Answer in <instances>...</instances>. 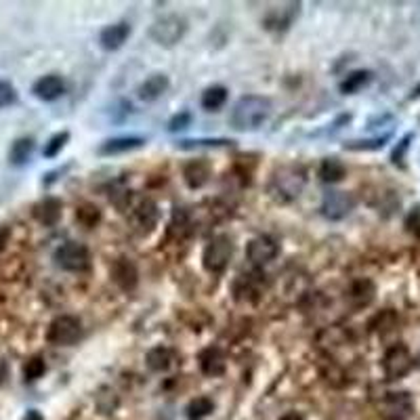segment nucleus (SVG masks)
Instances as JSON below:
<instances>
[{
	"label": "nucleus",
	"instance_id": "473e14b6",
	"mask_svg": "<svg viewBox=\"0 0 420 420\" xmlns=\"http://www.w3.org/2000/svg\"><path fill=\"white\" fill-rule=\"evenodd\" d=\"M414 141V133H408L403 139L397 141V145L393 147L391 151V162L397 166V169H405V155H408V149Z\"/></svg>",
	"mask_w": 420,
	"mask_h": 420
},
{
	"label": "nucleus",
	"instance_id": "6ab92c4d",
	"mask_svg": "<svg viewBox=\"0 0 420 420\" xmlns=\"http://www.w3.org/2000/svg\"><path fill=\"white\" fill-rule=\"evenodd\" d=\"M298 11H300V5L298 3H290L286 7H278V9H271L269 15L265 17V26L269 30H288L294 21V17H298Z\"/></svg>",
	"mask_w": 420,
	"mask_h": 420
},
{
	"label": "nucleus",
	"instance_id": "ea45409f",
	"mask_svg": "<svg viewBox=\"0 0 420 420\" xmlns=\"http://www.w3.org/2000/svg\"><path fill=\"white\" fill-rule=\"evenodd\" d=\"M23 420H42V416H40V412H36V410H30L28 414H26V418Z\"/></svg>",
	"mask_w": 420,
	"mask_h": 420
},
{
	"label": "nucleus",
	"instance_id": "0eeeda50",
	"mask_svg": "<svg viewBox=\"0 0 420 420\" xmlns=\"http://www.w3.org/2000/svg\"><path fill=\"white\" fill-rule=\"evenodd\" d=\"M412 368H414V357L405 345L397 343L387 349L385 357H383V370L389 381H399V379L408 376Z\"/></svg>",
	"mask_w": 420,
	"mask_h": 420
},
{
	"label": "nucleus",
	"instance_id": "412c9836",
	"mask_svg": "<svg viewBox=\"0 0 420 420\" xmlns=\"http://www.w3.org/2000/svg\"><path fill=\"white\" fill-rule=\"evenodd\" d=\"M147 368L153 372H166L169 368L173 365V351L164 345H155L147 351L145 355Z\"/></svg>",
	"mask_w": 420,
	"mask_h": 420
},
{
	"label": "nucleus",
	"instance_id": "39448f33",
	"mask_svg": "<svg viewBox=\"0 0 420 420\" xmlns=\"http://www.w3.org/2000/svg\"><path fill=\"white\" fill-rule=\"evenodd\" d=\"M55 262L64 271L82 274L90 267V252L80 242H66L55 250Z\"/></svg>",
	"mask_w": 420,
	"mask_h": 420
},
{
	"label": "nucleus",
	"instance_id": "f3484780",
	"mask_svg": "<svg viewBox=\"0 0 420 420\" xmlns=\"http://www.w3.org/2000/svg\"><path fill=\"white\" fill-rule=\"evenodd\" d=\"M169 86H171V80L166 74H151L139 84L137 95L141 101H155L169 90Z\"/></svg>",
	"mask_w": 420,
	"mask_h": 420
},
{
	"label": "nucleus",
	"instance_id": "2f4dec72",
	"mask_svg": "<svg viewBox=\"0 0 420 420\" xmlns=\"http://www.w3.org/2000/svg\"><path fill=\"white\" fill-rule=\"evenodd\" d=\"M44 372H46V363H44V359L40 355H34V357H30L23 363V379H26V383H34V381L42 379Z\"/></svg>",
	"mask_w": 420,
	"mask_h": 420
},
{
	"label": "nucleus",
	"instance_id": "bb28decb",
	"mask_svg": "<svg viewBox=\"0 0 420 420\" xmlns=\"http://www.w3.org/2000/svg\"><path fill=\"white\" fill-rule=\"evenodd\" d=\"M376 288L370 280H359L351 286V298L361 307V305H370L374 300Z\"/></svg>",
	"mask_w": 420,
	"mask_h": 420
},
{
	"label": "nucleus",
	"instance_id": "b1692460",
	"mask_svg": "<svg viewBox=\"0 0 420 420\" xmlns=\"http://www.w3.org/2000/svg\"><path fill=\"white\" fill-rule=\"evenodd\" d=\"M370 80H372V72H370V70H353L351 74H347V76L341 80L338 88H341L343 95H355V93H359L363 86L370 84Z\"/></svg>",
	"mask_w": 420,
	"mask_h": 420
},
{
	"label": "nucleus",
	"instance_id": "ddd939ff",
	"mask_svg": "<svg viewBox=\"0 0 420 420\" xmlns=\"http://www.w3.org/2000/svg\"><path fill=\"white\" fill-rule=\"evenodd\" d=\"M147 143L145 137H137V135H122V137H112L105 139L99 147L97 153L99 155H120V153H128L133 149H139Z\"/></svg>",
	"mask_w": 420,
	"mask_h": 420
},
{
	"label": "nucleus",
	"instance_id": "f704fd0d",
	"mask_svg": "<svg viewBox=\"0 0 420 420\" xmlns=\"http://www.w3.org/2000/svg\"><path fill=\"white\" fill-rule=\"evenodd\" d=\"M405 231L414 238H420V204L412 206L410 213L405 215Z\"/></svg>",
	"mask_w": 420,
	"mask_h": 420
},
{
	"label": "nucleus",
	"instance_id": "a878e982",
	"mask_svg": "<svg viewBox=\"0 0 420 420\" xmlns=\"http://www.w3.org/2000/svg\"><path fill=\"white\" fill-rule=\"evenodd\" d=\"M215 410V401L210 399V397H195L189 401L187 405V418L189 420H204L206 416H210Z\"/></svg>",
	"mask_w": 420,
	"mask_h": 420
},
{
	"label": "nucleus",
	"instance_id": "a211bd4d",
	"mask_svg": "<svg viewBox=\"0 0 420 420\" xmlns=\"http://www.w3.org/2000/svg\"><path fill=\"white\" fill-rule=\"evenodd\" d=\"M64 213V204L57 198H44L40 204H36L34 208V217L38 219V223H42L44 227H52L57 225Z\"/></svg>",
	"mask_w": 420,
	"mask_h": 420
},
{
	"label": "nucleus",
	"instance_id": "423d86ee",
	"mask_svg": "<svg viewBox=\"0 0 420 420\" xmlns=\"http://www.w3.org/2000/svg\"><path fill=\"white\" fill-rule=\"evenodd\" d=\"M82 336V324L74 315H59L50 324L46 330V341L55 347H70L74 343H78V338Z\"/></svg>",
	"mask_w": 420,
	"mask_h": 420
},
{
	"label": "nucleus",
	"instance_id": "1a4fd4ad",
	"mask_svg": "<svg viewBox=\"0 0 420 420\" xmlns=\"http://www.w3.org/2000/svg\"><path fill=\"white\" fill-rule=\"evenodd\" d=\"M412 412H414V401L405 391L387 393L381 401V414L385 420H408Z\"/></svg>",
	"mask_w": 420,
	"mask_h": 420
},
{
	"label": "nucleus",
	"instance_id": "aec40b11",
	"mask_svg": "<svg viewBox=\"0 0 420 420\" xmlns=\"http://www.w3.org/2000/svg\"><path fill=\"white\" fill-rule=\"evenodd\" d=\"M183 179L189 189H200L210 179V164L206 160H191L183 166Z\"/></svg>",
	"mask_w": 420,
	"mask_h": 420
},
{
	"label": "nucleus",
	"instance_id": "9b49d317",
	"mask_svg": "<svg viewBox=\"0 0 420 420\" xmlns=\"http://www.w3.org/2000/svg\"><path fill=\"white\" fill-rule=\"evenodd\" d=\"M131 210H133L131 219H133L135 227H137L139 231H143V233H149V231L158 225V221H160V213H158V206H155V202H151L149 198L139 200Z\"/></svg>",
	"mask_w": 420,
	"mask_h": 420
},
{
	"label": "nucleus",
	"instance_id": "a19ab883",
	"mask_svg": "<svg viewBox=\"0 0 420 420\" xmlns=\"http://www.w3.org/2000/svg\"><path fill=\"white\" fill-rule=\"evenodd\" d=\"M280 420H300V416H298V414H294V412H290V414L282 416Z\"/></svg>",
	"mask_w": 420,
	"mask_h": 420
},
{
	"label": "nucleus",
	"instance_id": "4468645a",
	"mask_svg": "<svg viewBox=\"0 0 420 420\" xmlns=\"http://www.w3.org/2000/svg\"><path fill=\"white\" fill-rule=\"evenodd\" d=\"M198 361H200L202 374H206L210 379L225 374L227 359H225L223 349H219V347H206V349H202L200 355H198Z\"/></svg>",
	"mask_w": 420,
	"mask_h": 420
},
{
	"label": "nucleus",
	"instance_id": "c85d7f7f",
	"mask_svg": "<svg viewBox=\"0 0 420 420\" xmlns=\"http://www.w3.org/2000/svg\"><path fill=\"white\" fill-rule=\"evenodd\" d=\"M76 221L82 227L93 229L101 221V210L95 204H82L80 208H76Z\"/></svg>",
	"mask_w": 420,
	"mask_h": 420
},
{
	"label": "nucleus",
	"instance_id": "58836bf2",
	"mask_svg": "<svg viewBox=\"0 0 420 420\" xmlns=\"http://www.w3.org/2000/svg\"><path fill=\"white\" fill-rule=\"evenodd\" d=\"M410 101H416V99H420V82L412 88V93H410V97H408Z\"/></svg>",
	"mask_w": 420,
	"mask_h": 420
},
{
	"label": "nucleus",
	"instance_id": "4be33fe9",
	"mask_svg": "<svg viewBox=\"0 0 420 420\" xmlns=\"http://www.w3.org/2000/svg\"><path fill=\"white\" fill-rule=\"evenodd\" d=\"M34 147H36V143H34L32 137H19V139H15L13 145H11V149H9V162L13 166L28 164L32 153H34Z\"/></svg>",
	"mask_w": 420,
	"mask_h": 420
},
{
	"label": "nucleus",
	"instance_id": "5701e85b",
	"mask_svg": "<svg viewBox=\"0 0 420 420\" xmlns=\"http://www.w3.org/2000/svg\"><path fill=\"white\" fill-rule=\"evenodd\" d=\"M320 179L324 183H338L347 177V166L343 160H338V158H324L322 164H320V171H318Z\"/></svg>",
	"mask_w": 420,
	"mask_h": 420
},
{
	"label": "nucleus",
	"instance_id": "cd10ccee",
	"mask_svg": "<svg viewBox=\"0 0 420 420\" xmlns=\"http://www.w3.org/2000/svg\"><path fill=\"white\" fill-rule=\"evenodd\" d=\"M391 139V133H385V135H379V137H372V139H359V141H347L345 143V149L349 151H376L381 147H385V143Z\"/></svg>",
	"mask_w": 420,
	"mask_h": 420
},
{
	"label": "nucleus",
	"instance_id": "f8f14e48",
	"mask_svg": "<svg viewBox=\"0 0 420 420\" xmlns=\"http://www.w3.org/2000/svg\"><path fill=\"white\" fill-rule=\"evenodd\" d=\"M110 274H112L114 284H116L120 290H124V292L135 290V286L139 284L137 265H135L131 258H126V256H120V258L114 260V265H112V271H110Z\"/></svg>",
	"mask_w": 420,
	"mask_h": 420
},
{
	"label": "nucleus",
	"instance_id": "f03ea898",
	"mask_svg": "<svg viewBox=\"0 0 420 420\" xmlns=\"http://www.w3.org/2000/svg\"><path fill=\"white\" fill-rule=\"evenodd\" d=\"M305 183H307V175L303 166H296V164L280 166L271 175L269 193L278 202H292L300 195V191L305 189Z\"/></svg>",
	"mask_w": 420,
	"mask_h": 420
},
{
	"label": "nucleus",
	"instance_id": "dca6fc26",
	"mask_svg": "<svg viewBox=\"0 0 420 420\" xmlns=\"http://www.w3.org/2000/svg\"><path fill=\"white\" fill-rule=\"evenodd\" d=\"M128 36H131V23L118 21V23H112V26H105L99 32V44L105 50H118L128 40Z\"/></svg>",
	"mask_w": 420,
	"mask_h": 420
},
{
	"label": "nucleus",
	"instance_id": "7c9ffc66",
	"mask_svg": "<svg viewBox=\"0 0 420 420\" xmlns=\"http://www.w3.org/2000/svg\"><path fill=\"white\" fill-rule=\"evenodd\" d=\"M70 141V133L68 131H61V133H55L46 143H44V149H42V155L44 158H57L61 153V149L68 145Z\"/></svg>",
	"mask_w": 420,
	"mask_h": 420
},
{
	"label": "nucleus",
	"instance_id": "c9c22d12",
	"mask_svg": "<svg viewBox=\"0 0 420 420\" xmlns=\"http://www.w3.org/2000/svg\"><path fill=\"white\" fill-rule=\"evenodd\" d=\"M191 124V114L189 112H179L175 114L171 120H169V131L171 133H177V131H183Z\"/></svg>",
	"mask_w": 420,
	"mask_h": 420
},
{
	"label": "nucleus",
	"instance_id": "f257e3e1",
	"mask_svg": "<svg viewBox=\"0 0 420 420\" xmlns=\"http://www.w3.org/2000/svg\"><path fill=\"white\" fill-rule=\"evenodd\" d=\"M271 116V101L260 95H246L236 101L229 112V124L240 133L260 128Z\"/></svg>",
	"mask_w": 420,
	"mask_h": 420
},
{
	"label": "nucleus",
	"instance_id": "7ed1b4c3",
	"mask_svg": "<svg viewBox=\"0 0 420 420\" xmlns=\"http://www.w3.org/2000/svg\"><path fill=\"white\" fill-rule=\"evenodd\" d=\"M187 34V21L185 17L177 15V13H169L158 17L151 28H149V38L160 44V46H175L177 42H181Z\"/></svg>",
	"mask_w": 420,
	"mask_h": 420
},
{
	"label": "nucleus",
	"instance_id": "e433bc0d",
	"mask_svg": "<svg viewBox=\"0 0 420 420\" xmlns=\"http://www.w3.org/2000/svg\"><path fill=\"white\" fill-rule=\"evenodd\" d=\"M7 376H9V365L5 359H0V385L7 381Z\"/></svg>",
	"mask_w": 420,
	"mask_h": 420
},
{
	"label": "nucleus",
	"instance_id": "20e7f679",
	"mask_svg": "<svg viewBox=\"0 0 420 420\" xmlns=\"http://www.w3.org/2000/svg\"><path fill=\"white\" fill-rule=\"evenodd\" d=\"M233 256V244L227 236H215L202 252V265L208 274L219 276L229 267V260Z\"/></svg>",
	"mask_w": 420,
	"mask_h": 420
},
{
	"label": "nucleus",
	"instance_id": "4c0bfd02",
	"mask_svg": "<svg viewBox=\"0 0 420 420\" xmlns=\"http://www.w3.org/2000/svg\"><path fill=\"white\" fill-rule=\"evenodd\" d=\"M7 242H9V229H0V252L5 250Z\"/></svg>",
	"mask_w": 420,
	"mask_h": 420
},
{
	"label": "nucleus",
	"instance_id": "c756f323",
	"mask_svg": "<svg viewBox=\"0 0 420 420\" xmlns=\"http://www.w3.org/2000/svg\"><path fill=\"white\" fill-rule=\"evenodd\" d=\"M233 145L231 139H181L177 143L179 149H200V147H227Z\"/></svg>",
	"mask_w": 420,
	"mask_h": 420
},
{
	"label": "nucleus",
	"instance_id": "6e6552de",
	"mask_svg": "<svg viewBox=\"0 0 420 420\" xmlns=\"http://www.w3.org/2000/svg\"><path fill=\"white\" fill-rule=\"evenodd\" d=\"M353 208H355V198L349 191H326L320 206L322 215L330 221L345 219Z\"/></svg>",
	"mask_w": 420,
	"mask_h": 420
},
{
	"label": "nucleus",
	"instance_id": "9d476101",
	"mask_svg": "<svg viewBox=\"0 0 420 420\" xmlns=\"http://www.w3.org/2000/svg\"><path fill=\"white\" fill-rule=\"evenodd\" d=\"M278 252H280V248H278L276 240L269 236H256L246 246V256L256 267H262V265H267V262H271L278 256Z\"/></svg>",
	"mask_w": 420,
	"mask_h": 420
},
{
	"label": "nucleus",
	"instance_id": "393cba45",
	"mask_svg": "<svg viewBox=\"0 0 420 420\" xmlns=\"http://www.w3.org/2000/svg\"><path fill=\"white\" fill-rule=\"evenodd\" d=\"M227 97H229V90L225 86H221V84L208 86L202 93V108L206 112H217V110H221L223 105L227 103Z\"/></svg>",
	"mask_w": 420,
	"mask_h": 420
},
{
	"label": "nucleus",
	"instance_id": "72a5a7b5",
	"mask_svg": "<svg viewBox=\"0 0 420 420\" xmlns=\"http://www.w3.org/2000/svg\"><path fill=\"white\" fill-rule=\"evenodd\" d=\"M13 103H17V90L11 82L0 80V110L11 108Z\"/></svg>",
	"mask_w": 420,
	"mask_h": 420
},
{
	"label": "nucleus",
	"instance_id": "2eb2a0df",
	"mask_svg": "<svg viewBox=\"0 0 420 420\" xmlns=\"http://www.w3.org/2000/svg\"><path fill=\"white\" fill-rule=\"evenodd\" d=\"M32 93L40 101H55V99H59L66 93V82L57 74H48V76H42V78H38L34 82Z\"/></svg>",
	"mask_w": 420,
	"mask_h": 420
}]
</instances>
